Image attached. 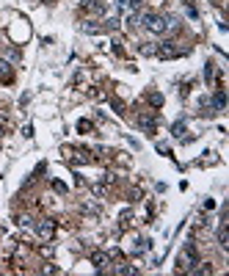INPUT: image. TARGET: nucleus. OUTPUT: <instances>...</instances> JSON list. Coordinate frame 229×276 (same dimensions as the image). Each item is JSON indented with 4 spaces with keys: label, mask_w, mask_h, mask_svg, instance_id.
<instances>
[{
    "label": "nucleus",
    "mask_w": 229,
    "mask_h": 276,
    "mask_svg": "<svg viewBox=\"0 0 229 276\" xmlns=\"http://www.w3.org/2000/svg\"><path fill=\"white\" fill-rule=\"evenodd\" d=\"M138 50H141V55H158V47H155L152 42H144Z\"/></svg>",
    "instance_id": "6e6552de"
},
{
    "label": "nucleus",
    "mask_w": 229,
    "mask_h": 276,
    "mask_svg": "<svg viewBox=\"0 0 229 276\" xmlns=\"http://www.w3.org/2000/svg\"><path fill=\"white\" fill-rule=\"evenodd\" d=\"M144 28H147L149 33H166L169 31V17H163V14H144Z\"/></svg>",
    "instance_id": "f257e3e1"
},
{
    "label": "nucleus",
    "mask_w": 229,
    "mask_h": 276,
    "mask_svg": "<svg viewBox=\"0 0 229 276\" xmlns=\"http://www.w3.org/2000/svg\"><path fill=\"white\" fill-rule=\"evenodd\" d=\"M174 135H177V138L182 135V122H177V124H174Z\"/></svg>",
    "instance_id": "f8f14e48"
},
{
    "label": "nucleus",
    "mask_w": 229,
    "mask_h": 276,
    "mask_svg": "<svg viewBox=\"0 0 229 276\" xmlns=\"http://www.w3.org/2000/svg\"><path fill=\"white\" fill-rule=\"evenodd\" d=\"M64 155L69 158L72 163H75V166H83V163H91V155L86 152V149H69V147H66V149H64Z\"/></svg>",
    "instance_id": "20e7f679"
},
{
    "label": "nucleus",
    "mask_w": 229,
    "mask_h": 276,
    "mask_svg": "<svg viewBox=\"0 0 229 276\" xmlns=\"http://www.w3.org/2000/svg\"><path fill=\"white\" fill-rule=\"evenodd\" d=\"M138 124L147 130V133H155V116L152 113H141L138 116Z\"/></svg>",
    "instance_id": "423d86ee"
},
{
    "label": "nucleus",
    "mask_w": 229,
    "mask_h": 276,
    "mask_svg": "<svg viewBox=\"0 0 229 276\" xmlns=\"http://www.w3.org/2000/svg\"><path fill=\"white\" fill-rule=\"evenodd\" d=\"M53 188H56L58 193H66V185H64V182H58V180H53Z\"/></svg>",
    "instance_id": "9b49d317"
},
{
    "label": "nucleus",
    "mask_w": 229,
    "mask_h": 276,
    "mask_svg": "<svg viewBox=\"0 0 229 276\" xmlns=\"http://www.w3.org/2000/svg\"><path fill=\"white\" fill-rule=\"evenodd\" d=\"M91 263H94L97 271H105L111 265V257L105 254V251H94V254H91Z\"/></svg>",
    "instance_id": "39448f33"
},
{
    "label": "nucleus",
    "mask_w": 229,
    "mask_h": 276,
    "mask_svg": "<svg viewBox=\"0 0 229 276\" xmlns=\"http://www.w3.org/2000/svg\"><path fill=\"white\" fill-rule=\"evenodd\" d=\"M11 66L6 64V61H0V83H11Z\"/></svg>",
    "instance_id": "0eeeda50"
},
{
    "label": "nucleus",
    "mask_w": 229,
    "mask_h": 276,
    "mask_svg": "<svg viewBox=\"0 0 229 276\" xmlns=\"http://www.w3.org/2000/svg\"><path fill=\"white\" fill-rule=\"evenodd\" d=\"M36 232L42 240H53V235H56V221L53 219H42L36 221Z\"/></svg>",
    "instance_id": "7ed1b4c3"
},
{
    "label": "nucleus",
    "mask_w": 229,
    "mask_h": 276,
    "mask_svg": "<svg viewBox=\"0 0 229 276\" xmlns=\"http://www.w3.org/2000/svg\"><path fill=\"white\" fill-rule=\"evenodd\" d=\"M149 105H152V108H160V105H163V94H149Z\"/></svg>",
    "instance_id": "1a4fd4ad"
},
{
    "label": "nucleus",
    "mask_w": 229,
    "mask_h": 276,
    "mask_svg": "<svg viewBox=\"0 0 229 276\" xmlns=\"http://www.w3.org/2000/svg\"><path fill=\"white\" fill-rule=\"evenodd\" d=\"M45 3H47V0H45Z\"/></svg>",
    "instance_id": "ddd939ff"
},
{
    "label": "nucleus",
    "mask_w": 229,
    "mask_h": 276,
    "mask_svg": "<svg viewBox=\"0 0 229 276\" xmlns=\"http://www.w3.org/2000/svg\"><path fill=\"white\" fill-rule=\"evenodd\" d=\"M196 263H199V257H196V246L188 243V246H185V251L177 257V265H179V271H191Z\"/></svg>",
    "instance_id": "f03ea898"
},
{
    "label": "nucleus",
    "mask_w": 229,
    "mask_h": 276,
    "mask_svg": "<svg viewBox=\"0 0 229 276\" xmlns=\"http://www.w3.org/2000/svg\"><path fill=\"white\" fill-rule=\"evenodd\" d=\"M77 130H80V133H89V130H91V122H89V119H80V122H77Z\"/></svg>",
    "instance_id": "9d476101"
}]
</instances>
